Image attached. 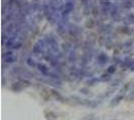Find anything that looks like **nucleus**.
I'll return each mask as SVG.
<instances>
[{
	"instance_id": "obj_12",
	"label": "nucleus",
	"mask_w": 134,
	"mask_h": 120,
	"mask_svg": "<svg viewBox=\"0 0 134 120\" xmlns=\"http://www.w3.org/2000/svg\"><path fill=\"white\" fill-rule=\"evenodd\" d=\"M107 72L110 74H113L116 72V66L115 65H110V66L107 68Z\"/></svg>"
},
{
	"instance_id": "obj_6",
	"label": "nucleus",
	"mask_w": 134,
	"mask_h": 120,
	"mask_svg": "<svg viewBox=\"0 0 134 120\" xmlns=\"http://www.w3.org/2000/svg\"><path fill=\"white\" fill-rule=\"evenodd\" d=\"M16 57L14 56V55H9V56H7V57H4V61L6 62V63H13V62H15L16 61Z\"/></svg>"
},
{
	"instance_id": "obj_15",
	"label": "nucleus",
	"mask_w": 134,
	"mask_h": 120,
	"mask_svg": "<svg viewBox=\"0 0 134 120\" xmlns=\"http://www.w3.org/2000/svg\"><path fill=\"white\" fill-rule=\"evenodd\" d=\"M12 47H13L14 49H18V48L21 47V44H20V43H15V45H13Z\"/></svg>"
},
{
	"instance_id": "obj_10",
	"label": "nucleus",
	"mask_w": 134,
	"mask_h": 120,
	"mask_svg": "<svg viewBox=\"0 0 134 120\" xmlns=\"http://www.w3.org/2000/svg\"><path fill=\"white\" fill-rule=\"evenodd\" d=\"M20 82H21V84H22V86L24 87V88H27V87H29L31 85V83H30V81H28L27 79L25 78H23V79H20L19 80Z\"/></svg>"
},
{
	"instance_id": "obj_1",
	"label": "nucleus",
	"mask_w": 134,
	"mask_h": 120,
	"mask_svg": "<svg viewBox=\"0 0 134 120\" xmlns=\"http://www.w3.org/2000/svg\"><path fill=\"white\" fill-rule=\"evenodd\" d=\"M37 70L40 71L41 74H43V75H46V76H48L49 73H51V71H49V69L47 68L44 64H42V63H40V64H37Z\"/></svg>"
},
{
	"instance_id": "obj_14",
	"label": "nucleus",
	"mask_w": 134,
	"mask_h": 120,
	"mask_svg": "<svg viewBox=\"0 0 134 120\" xmlns=\"http://www.w3.org/2000/svg\"><path fill=\"white\" fill-rule=\"evenodd\" d=\"M80 92L81 93H83V94H85V95H88V94L90 93V90H89L88 88H81Z\"/></svg>"
},
{
	"instance_id": "obj_5",
	"label": "nucleus",
	"mask_w": 134,
	"mask_h": 120,
	"mask_svg": "<svg viewBox=\"0 0 134 120\" xmlns=\"http://www.w3.org/2000/svg\"><path fill=\"white\" fill-rule=\"evenodd\" d=\"M52 95L54 96L55 99L60 101V102H64V101H65V100H64V97H63V96L60 94V92L57 91V90H52Z\"/></svg>"
},
{
	"instance_id": "obj_7",
	"label": "nucleus",
	"mask_w": 134,
	"mask_h": 120,
	"mask_svg": "<svg viewBox=\"0 0 134 120\" xmlns=\"http://www.w3.org/2000/svg\"><path fill=\"white\" fill-rule=\"evenodd\" d=\"M110 75H111L110 73L102 74L100 77V80L101 81H103V82H107V81H109V80H111V76H110Z\"/></svg>"
},
{
	"instance_id": "obj_8",
	"label": "nucleus",
	"mask_w": 134,
	"mask_h": 120,
	"mask_svg": "<svg viewBox=\"0 0 134 120\" xmlns=\"http://www.w3.org/2000/svg\"><path fill=\"white\" fill-rule=\"evenodd\" d=\"M107 56L105 55V54H101L100 56L98 57V62L100 63V64H105L106 62H107Z\"/></svg>"
},
{
	"instance_id": "obj_13",
	"label": "nucleus",
	"mask_w": 134,
	"mask_h": 120,
	"mask_svg": "<svg viewBox=\"0 0 134 120\" xmlns=\"http://www.w3.org/2000/svg\"><path fill=\"white\" fill-rule=\"evenodd\" d=\"M32 51H34V53L37 54L40 52V46L38 45V44H35L34 46V49H32Z\"/></svg>"
},
{
	"instance_id": "obj_9",
	"label": "nucleus",
	"mask_w": 134,
	"mask_h": 120,
	"mask_svg": "<svg viewBox=\"0 0 134 120\" xmlns=\"http://www.w3.org/2000/svg\"><path fill=\"white\" fill-rule=\"evenodd\" d=\"M26 64L28 65L29 67H31V68H34L35 66H37V64L35 63V61H34L32 58H27V60H26Z\"/></svg>"
},
{
	"instance_id": "obj_11",
	"label": "nucleus",
	"mask_w": 134,
	"mask_h": 120,
	"mask_svg": "<svg viewBox=\"0 0 134 120\" xmlns=\"http://www.w3.org/2000/svg\"><path fill=\"white\" fill-rule=\"evenodd\" d=\"M98 81H99V80L97 79V78H91V79H89L87 81V84L88 85H90V86H93V85H95Z\"/></svg>"
},
{
	"instance_id": "obj_3",
	"label": "nucleus",
	"mask_w": 134,
	"mask_h": 120,
	"mask_svg": "<svg viewBox=\"0 0 134 120\" xmlns=\"http://www.w3.org/2000/svg\"><path fill=\"white\" fill-rule=\"evenodd\" d=\"M47 83L49 84V85H52V86H54V87H60V84H62V82H60L59 79H54V78H49V79L47 81Z\"/></svg>"
},
{
	"instance_id": "obj_4",
	"label": "nucleus",
	"mask_w": 134,
	"mask_h": 120,
	"mask_svg": "<svg viewBox=\"0 0 134 120\" xmlns=\"http://www.w3.org/2000/svg\"><path fill=\"white\" fill-rule=\"evenodd\" d=\"M124 98V96L123 95H117V96H115L114 98L112 99V101H111V105H113V106H115V105H117V104H119L121 102V100Z\"/></svg>"
},
{
	"instance_id": "obj_2",
	"label": "nucleus",
	"mask_w": 134,
	"mask_h": 120,
	"mask_svg": "<svg viewBox=\"0 0 134 120\" xmlns=\"http://www.w3.org/2000/svg\"><path fill=\"white\" fill-rule=\"evenodd\" d=\"M23 89H24V87L22 86V84H21L20 81L14 82L13 84L11 85V90H12L13 92H20V91H22Z\"/></svg>"
}]
</instances>
